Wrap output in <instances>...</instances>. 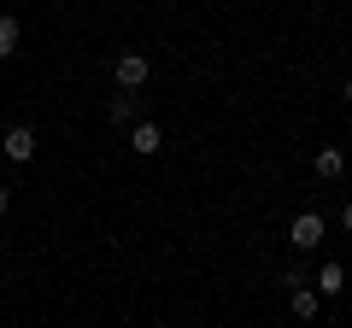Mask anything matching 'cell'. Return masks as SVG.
Returning a JSON list of instances; mask_svg holds the SVG:
<instances>
[{"label": "cell", "instance_id": "1", "mask_svg": "<svg viewBox=\"0 0 352 328\" xmlns=\"http://www.w3.org/2000/svg\"><path fill=\"white\" fill-rule=\"evenodd\" d=\"M294 253H311V246H323V217H317V211H300V217H294Z\"/></svg>", "mask_w": 352, "mask_h": 328}, {"label": "cell", "instance_id": "2", "mask_svg": "<svg viewBox=\"0 0 352 328\" xmlns=\"http://www.w3.org/2000/svg\"><path fill=\"white\" fill-rule=\"evenodd\" d=\"M147 76H153V59H147V53H124V59H118V89H141Z\"/></svg>", "mask_w": 352, "mask_h": 328}, {"label": "cell", "instance_id": "3", "mask_svg": "<svg viewBox=\"0 0 352 328\" xmlns=\"http://www.w3.org/2000/svg\"><path fill=\"white\" fill-rule=\"evenodd\" d=\"M0 147H6V159H18V164H24V159H36V129H24V124H18V129H6V141H0Z\"/></svg>", "mask_w": 352, "mask_h": 328}, {"label": "cell", "instance_id": "4", "mask_svg": "<svg viewBox=\"0 0 352 328\" xmlns=\"http://www.w3.org/2000/svg\"><path fill=\"white\" fill-rule=\"evenodd\" d=\"M129 147H135V152H159V147H164L159 124H135V129H129Z\"/></svg>", "mask_w": 352, "mask_h": 328}, {"label": "cell", "instance_id": "5", "mask_svg": "<svg viewBox=\"0 0 352 328\" xmlns=\"http://www.w3.org/2000/svg\"><path fill=\"white\" fill-rule=\"evenodd\" d=\"M340 288H346V270H340V264H323V270H317V293L340 299Z\"/></svg>", "mask_w": 352, "mask_h": 328}, {"label": "cell", "instance_id": "6", "mask_svg": "<svg viewBox=\"0 0 352 328\" xmlns=\"http://www.w3.org/2000/svg\"><path fill=\"white\" fill-rule=\"evenodd\" d=\"M346 170V147H323L317 152V176H340Z\"/></svg>", "mask_w": 352, "mask_h": 328}, {"label": "cell", "instance_id": "7", "mask_svg": "<svg viewBox=\"0 0 352 328\" xmlns=\"http://www.w3.org/2000/svg\"><path fill=\"white\" fill-rule=\"evenodd\" d=\"M18 53V18H0V59Z\"/></svg>", "mask_w": 352, "mask_h": 328}, {"label": "cell", "instance_id": "8", "mask_svg": "<svg viewBox=\"0 0 352 328\" xmlns=\"http://www.w3.org/2000/svg\"><path fill=\"white\" fill-rule=\"evenodd\" d=\"M106 117H112V124H135V100H129V94H118V100L106 106Z\"/></svg>", "mask_w": 352, "mask_h": 328}, {"label": "cell", "instance_id": "9", "mask_svg": "<svg viewBox=\"0 0 352 328\" xmlns=\"http://www.w3.org/2000/svg\"><path fill=\"white\" fill-rule=\"evenodd\" d=\"M294 316H305V323L317 316V293L311 288H294Z\"/></svg>", "mask_w": 352, "mask_h": 328}, {"label": "cell", "instance_id": "10", "mask_svg": "<svg viewBox=\"0 0 352 328\" xmlns=\"http://www.w3.org/2000/svg\"><path fill=\"white\" fill-rule=\"evenodd\" d=\"M6 211H12V194H6V188H0V217H6Z\"/></svg>", "mask_w": 352, "mask_h": 328}, {"label": "cell", "instance_id": "11", "mask_svg": "<svg viewBox=\"0 0 352 328\" xmlns=\"http://www.w3.org/2000/svg\"><path fill=\"white\" fill-rule=\"evenodd\" d=\"M340 229H352V205H346V211H340Z\"/></svg>", "mask_w": 352, "mask_h": 328}, {"label": "cell", "instance_id": "12", "mask_svg": "<svg viewBox=\"0 0 352 328\" xmlns=\"http://www.w3.org/2000/svg\"><path fill=\"white\" fill-rule=\"evenodd\" d=\"M340 94H346V106H352V76H346V89H340Z\"/></svg>", "mask_w": 352, "mask_h": 328}]
</instances>
